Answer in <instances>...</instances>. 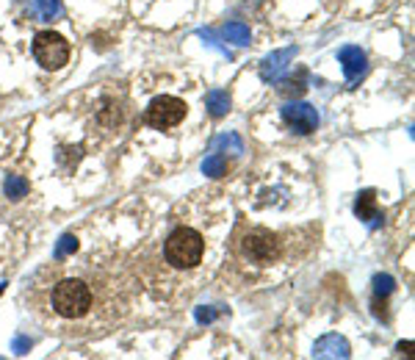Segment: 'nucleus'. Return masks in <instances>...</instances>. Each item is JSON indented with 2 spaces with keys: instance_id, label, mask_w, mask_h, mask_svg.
<instances>
[{
  "instance_id": "nucleus-1",
  "label": "nucleus",
  "mask_w": 415,
  "mask_h": 360,
  "mask_svg": "<svg viewBox=\"0 0 415 360\" xmlns=\"http://www.w3.org/2000/svg\"><path fill=\"white\" fill-rule=\"evenodd\" d=\"M203 252H205V241L191 227H177L163 244L166 264H172L175 269H194L203 261Z\"/></svg>"
},
{
  "instance_id": "nucleus-2",
  "label": "nucleus",
  "mask_w": 415,
  "mask_h": 360,
  "mask_svg": "<svg viewBox=\"0 0 415 360\" xmlns=\"http://www.w3.org/2000/svg\"><path fill=\"white\" fill-rule=\"evenodd\" d=\"M53 308L64 319H80L92 308V288L83 280H61L53 288Z\"/></svg>"
},
{
  "instance_id": "nucleus-3",
  "label": "nucleus",
  "mask_w": 415,
  "mask_h": 360,
  "mask_svg": "<svg viewBox=\"0 0 415 360\" xmlns=\"http://www.w3.org/2000/svg\"><path fill=\"white\" fill-rule=\"evenodd\" d=\"M189 114V106L180 100V97H172V94H161L155 97L147 111H144V122L155 131H169L175 125H180Z\"/></svg>"
},
{
  "instance_id": "nucleus-4",
  "label": "nucleus",
  "mask_w": 415,
  "mask_h": 360,
  "mask_svg": "<svg viewBox=\"0 0 415 360\" xmlns=\"http://www.w3.org/2000/svg\"><path fill=\"white\" fill-rule=\"evenodd\" d=\"M34 59L45 70H61L69 62V42L56 31H39L34 36Z\"/></svg>"
},
{
  "instance_id": "nucleus-5",
  "label": "nucleus",
  "mask_w": 415,
  "mask_h": 360,
  "mask_svg": "<svg viewBox=\"0 0 415 360\" xmlns=\"http://www.w3.org/2000/svg\"><path fill=\"white\" fill-rule=\"evenodd\" d=\"M241 252L252 264L266 266V264H272V261L279 258L282 247H279V238H277L275 233H269V230H249L244 236V241H241Z\"/></svg>"
},
{
  "instance_id": "nucleus-6",
  "label": "nucleus",
  "mask_w": 415,
  "mask_h": 360,
  "mask_svg": "<svg viewBox=\"0 0 415 360\" xmlns=\"http://www.w3.org/2000/svg\"><path fill=\"white\" fill-rule=\"evenodd\" d=\"M279 117H282V122H285L293 134H299V136L316 134V131H319V122H321L319 111H316L310 103H285V106L279 108Z\"/></svg>"
},
{
  "instance_id": "nucleus-7",
  "label": "nucleus",
  "mask_w": 415,
  "mask_h": 360,
  "mask_svg": "<svg viewBox=\"0 0 415 360\" xmlns=\"http://www.w3.org/2000/svg\"><path fill=\"white\" fill-rule=\"evenodd\" d=\"M351 355V347H349V341H346L344 336H338V333H330V336H324V338H319L316 341V347H313V358L319 360H346Z\"/></svg>"
},
{
  "instance_id": "nucleus-8",
  "label": "nucleus",
  "mask_w": 415,
  "mask_h": 360,
  "mask_svg": "<svg viewBox=\"0 0 415 360\" xmlns=\"http://www.w3.org/2000/svg\"><path fill=\"white\" fill-rule=\"evenodd\" d=\"M293 56H296V48L275 50L272 56H266V59L261 62V78H263L266 83H277V80H279V75L288 70V64L293 62Z\"/></svg>"
},
{
  "instance_id": "nucleus-9",
  "label": "nucleus",
  "mask_w": 415,
  "mask_h": 360,
  "mask_svg": "<svg viewBox=\"0 0 415 360\" xmlns=\"http://www.w3.org/2000/svg\"><path fill=\"white\" fill-rule=\"evenodd\" d=\"M354 214H357V219L368 222L371 227H379L382 214H379V206H377V192H374V189H365V192H360V194H357V200H354Z\"/></svg>"
},
{
  "instance_id": "nucleus-10",
  "label": "nucleus",
  "mask_w": 415,
  "mask_h": 360,
  "mask_svg": "<svg viewBox=\"0 0 415 360\" xmlns=\"http://www.w3.org/2000/svg\"><path fill=\"white\" fill-rule=\"evenodd\" d=\"M25 14L34 17L36 22H50L61 14V0H20Z\"/></svg>"
},
{
  "instance_id": "nucleus-11",
  "label": "nucleus",
  "mask_w": 415,
  "mask_h": 360,
  "mask_svg": "<svg viewBox=\"0 0 415 360\" xmlns=\"http://www.w3.org/2000/svg\"><path fill=\"white\" fill-rule=\"evenodd\" d=\"M338 62L344 64V75L351 80V83L365 72V64H368L365 53H363L360 48H354V45H349V48H344V50L338 53Z\"/></svg>"
},
{
  "instance_id": "nucleus-12",
  "label": "nucleus",
  "mask_w": 415,
  "mask_h": 360,
  "mask_svg": "<svg viewBox=\"0 0 415 360\" xmlns=\"http://www.w3.org/2000/svg\"><path fill=\"white\" fill-rule=\"evenodd\" d=\"M205 106H208V114H210L213 120H221V117H227V111H230V94H227L224 89H213V92H208Z\"/></svg>"
},
{
  "instance_id": "nucleus-13",
  "label": "nucleus",
  "mask_w": 415,
  "mask_h": 360,
  "mask_svg": "<svg viewBox=\"0 0 415 360\" xmlns=\"http://www.w3.org/2000/svg\"><path fill=\"white\" fill-rule=\"evenodd\" d=\"M219 150H230V155H244V142H241L238 134L227 131V134H221V136H216L210 142V152H219Z\"/></svg>"
},
{
  "instance_id": "nucleus-14",
  "label": "nucleus",
  "mask_w": 415,
  "mask_h": 360,
  "mask_svg": "<svg viewBox=\"0 0 415 360\" xmlns=\"http://www.w3.org/2000/svg\"><path fill=\"white\" fill-rule=\"evenodd\" d=\"M221 34H224V39H227V42H233L235 48H247V45H249V39H252L249 25H244V22H227V28H224Z\"/></svg>"
},
{
  "instance_id": "nucleus-15",
  "label": "nucleus",
  "mask_w": 415,
  "mask_h": 360,
  "mask_svg": "<svg viewBox=\"0 0 415 360\" xmlns=\"http://www.w3.org/2000/svg\"><path fill=\"white\" fill-rule=\"evenodd\" d=\"M3 189H6V197L8 200H22L28 194V180L22 175H8L6 183H3Z\"/></svg>"
},
{
  "instance_id": "nucleus-16",
  "label": "nucleus",
  "mask_w": 415,
  "mask_h": 360,
  "mask_svg": "<svg viewBox=\"0 0 415 360\" xmlns=\"http://www.w3.org/2000/svg\"><path fill=\"white\" fill-rule=\"evenodd\" d=\"M203 172L208 178H221L227 175V158H221L219 152H210L205 161H203Z\"/></svg>"
},
{
  "instance_id": "nucleus-17",
  "label": "nucleus",
  "mask_w": 415,
  "mask_h": 360,
  "mask_svg": "<svg viewBox=\"0 0 415 360\" xmlns=\"http://www.w3.org/2000/svg\"><path fill=\"white\" fill-rule=\"evenodd\" d=\"M305 78H307L305 72H299V78H285V80H279V89H277V92L285 94V97H291V94L299 97V94H305V89H307V86H305Z\"/></svg>"
},
{
  "instance_id": "nucleus-18",
  "label": "nucleus",
  "mask_w": 415,
  "mask_h": 360,
  "mask_svg": "<svg viewBox=\"0 0 415 360\" xmlns=\"http://www.w3.org/2000/svg\"><path fill=\"white\" fill-rule=\"evenodd\" d=\"M80 158H83V147H80V144H75V147H59V152H56V161H59L64 169H72Z\"/></svg>"
},
{
  "instance_id": "nucleus-19",
  "label": "nucleus",
  "mask_w": 415,
  "mask_h": 360,
  "mask_svg": "<svg viewBox=\"0 0 415 360\" xmlns=\"http://www.w3.org/2000/svg\"><path fill=\"white\" fill-rule=\"evenodd\" d=\"M72 252H78V238H75L72 233H67V236H61V238L56 241L53 258H56V261H64V258H69Z\"/></svg>"
},
{
  "instance_id": "nucleus-20",
  "label": "nucleus",
  "mask_w": 415,
  "mask_h": 360,
  "mask_svg": "<svg viewBox=\"0 0 415 360\" xmlns=\"http://www.w3.org/2000/svg\"><path fill=\"white\" fill-rule=\"evenodd\" d=\"M396 291V280L391 275H377L374 278V296L382 299V296H391Z\"/></svg>"
},
{
  "instance_id": "nucleus-21",
  "label": "nucleus",
  "mask_w": 415,
  "mask_h": 360,
  "mask_svg": "<svg viewBox=\"0 0 415 360\" xmlns=\"http://www.w3.org/2000/svg\"><path fill=\"white\" fill-rule=\"evenodd\" d=\"M216 316H219V310H216V308H210V305H200V308L194 310V319H197L200 324H210Z\"/></svg>"
},
{
  "instance_id": "nucleus-22",
  "label": "nucleus",
  "mask_w": 415,
  "mask_h": 360,
  "mask_svg": "<svg viewBox=\"0 0 415 360\" xmlns=\"http://www.w3.org/2000/svg\"><path fill=\"white\" fill-rule=\"evenodd\" d=\"M31 347H34V341H31V338L17 336V338H14V344H11V352H14V355H25Z\"/></svg>"
},
{
  "instance_id": "nucleus-23",
  "label": "nucleus",
  "mask_w": 415,
  "mask_h": 360,
  "mask_svg": "<svg viewBox=\"0 0 415 360\" xmlns=\"http://www.w3.org/2000/svg\"><path fill=\"white\" fill-rule=\"evenodd\" d=\"M413 341H407V344H399V347H396V350H399V352H402V355H413Z\"/></svg>"
},
{
  "instance_id": "nucleus-24",
  "label": "nucleus",
  "mask_w": 415,
  "mask_h": 360,
  "mask_svg": "<svg viewBox=\"0 0 415 360\" xmlns=\"http://www.w3.org/2000/svg\"><path fill=\"white\" fill-rule=\"evenodd\" d=\"M3 291H6V283H0V294H3Z\"/></svg>"
}]
</instances>
